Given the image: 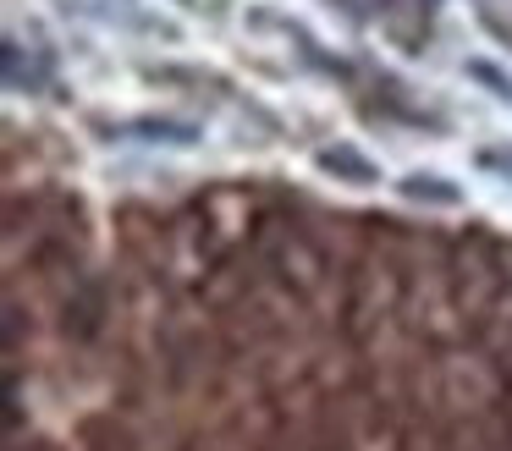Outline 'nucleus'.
I'll return each instance as SVG.
<instances>
[{"label": "nucleus", "instance_id": "obj_1", "mask_svg": "<svg viewBox=\"0 0 512 451\" xmlns=\"http://www.w3.org/2000/svg\"><path fill=\"white\" fill-rule=\"evenodd\" d=\"M314 165H320L325 176H336V182H353V187H375L380 182V165L369 160V154H358L353 143H325L320 154H314Z\"/></svg>", "mask_w": 512, "mask_h": 451}, {"label": "nucleus", "instance_id": "obj_2", "mask_svg": "<svg viewBox=\"0 0 512 451\" xmlns=\"http://www.w3.org/2000/svg\"><path fill=\"white\" fill-rule=\"evenodd\" d=\"M397 193L408 198V204H435V209H457V204H463V187H457L452 176H441V171H408L397 182Z\"/></svg>", "mask_w": 512, "mask_h": 451}, {"label": "nucleus", "instance_id": "obj_3", "mask_svg": "<svg viewBox=\"0 0 512 451\" xmlns=\"http://www.w3.org/2000/svg\"><path fill=\"white\" fill-rule=\"evenodd\" d=\"M100 132H122V138H149V143H177V149H193L199 143V127L193 121H171V116H144V121H127V127H100Z\"/></svg>", "mask_w": 512, "mask_h": 451}, {"label": "nucleus", "instance_id": "obj_4", "mask_svg": "<svg viewBox=\"0 0 512 451\" xmlns=\"http://www.w3.org/2000/svg\"><path fill=\"white\" fill-rule=\"evenodd\" d=\"M463 72H468V77H474V83H485V88H496V94H501V99H512V77H507V72H501V66H490V61H468V66H463Z\"/></svg>", "mask_w": 512, "mask_h": 451}, {"label": "nucleus", "instance_id": "obj_5", "mask_svg": "<svg viewBox=\"0 0 512 451\" xmlns=\"http://www.w3.org/2000/svg\"><path fill=\"white\" fill-rule=\"evenodd\" d=\"M479 165H485V171H496V176H507V182H512V149H479Z\"/></svg>", "mask_w": 512, "mask_h": 451}, {"label": "nucleus", "instance_id": "obj_6", "mask_svg": "<svg viewBox=\"0 0 512 451\" xmlns=\"http://www.w3.org/2000/svg\"><path fill=\"white\" fill-rule=\"evenodd\" d=\"M188 11H204V17H226L232 11V0H182Z\"/></svg>", "mask_w": 512, "mask_h": 451}]
</instances>
